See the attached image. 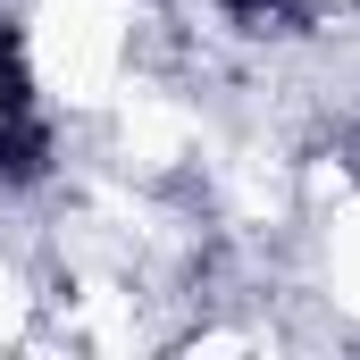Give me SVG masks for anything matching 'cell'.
I'll return each instance as SVG.
<instances>
[{
	"instance_id": "7a4b0ae2",
	"label": "cell",
	"mask_w": 360,
	"mask_h": 360,
	"mask_svg": "<svg viewBox=\"0 0 360 360\" xmlns=\"http://www.w3.org/2000/svg\"><path fill=\"white\" fill-rule=\"evenodd\" d=\"M235 34H302L310 25V0H218Z\"/></svg>"
},
{
	"instance_id": "3957f363",
	"label": "cell",
	"mask_w": 360,
	"mask_h": 360,
	"mask_svg": "<svg viewBox=\"0 0 360 360\" xmlns=\"http://www.w3.org/2000/svg\"><path fill=\"white\" fill-rule=\"evenodd\" d=\"M352 160H360V134H352Z\"/></svg>"
},
{
	"instance_id": "6da1fadb",
	"label": "cell",
	"mask_w": 360,
	"mask_h": 360,
	"mask_svg": "<svg viewBox=\"0 0 360 360\" xmlns=\"http://www.w3.org/2000/svg\"><path fill=\"white\" fill-rule=\"evenodd\" d=\"M51 109H42V84H34V51H25V25L0 17V193H34L51 176Z\"/></svg>"
}]
</instances>
